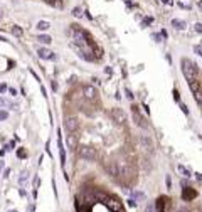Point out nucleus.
Wrapping results in <instances>:
<instances>
[{
  "instance_id": "33",
  "label": "nucleus",
  "mask_w": 202,
  "mask_h": 212,
  "mask_svg": "<svg viewBox=\"0 0 202 212\" xmlns=\"http://www.w3.org/2000/svg\"><path fill=\"white\" fill-rule=\"evenodd\" d=\"M194 51H195V54H199V56L202 57V49L199 47V45H195V47H194Z\"/></svg>"
},
{
  "instance_id": "5",
  "label": "nucleus",
  "mask_w": 202,
  "mask_h": 212,
  "mask_svg": "<svg viewBox=\"0 0 202 212\" xmlns=\"http://www.w3.org/2000/svg\"><path fill=\"white\" fill-rule=\"evenodd\" d=\"M111 116H113V120L118 125H125L126 123V113L121 110V108H113V110H111Z\"/></svg>"
},
{
  "instance_id": "49",
  "label": "nucleus",
  "mask_w": 202,
  "mask_h": 212,
  "mask_svg": "<svg viewBox=\"0 0 202 212\" xmlns=\"http://www.w3.org/2000/svg\"><path fill=\"white\" fill-rule=\"evenodd\" d=\"M200 111H202V105H200Z\"/></svg>"
},
{
  "instance_id": "11",
  "label": "nucleus",
  "mask_w": 202,
  "mask_h": 212,
  "mask_svg": "<svg viewBox=\"0 0 202 212\" xmlns=\"http://www.w3.org/2000/svg\"><path fill=\"white\" fill-rule=\"evenodd\" d=\"M57 147H59V157H61V165L66 163V150L63 145V138H61V131H59V138H57Z\"/></svg>"
},
{
  "instance_id": "44",
  "label": "nucleus",
  "mask_w": 202,
  "mask_h": 212,
  "mask_svg": "<svg viewBox=\"0 0 202 212\" xmlns=\"http://www.w3.org/2000/svg\"><path fill=\"white\" fill-rule=\"evenodd\" d=\"M2 170H3V162L0 160V172H2Z\"/></svg>"
},
{
  "instance_id": "21",
  "label": "nucleus",
  "mask_w": 202,
  "mask_h": 212,
  "mask_svg": "<svg viewBox=\"0 0 202 212\" xmlns=\"http://www.w3.org/2000/svg\"><path fill=\"white\" fill-rule=\"evenodd\" d=\"M179 172H182L185 177H192V172H190V168H185L184 165H179Z\"/></svg>"
},
{
  "instance_id": "48",
  "label": "nucleus",
  "mask_w": 202,
  "mask_h": 212,
  "mask_svg": "<svg viewBox=\"0 0 202 212\" xmlns=\"http://www.w3.org/2000/svg\"><path fill=\"white\" fill-rule=\"evenodd\" d=\"M9 212H17V210H15V209H14V210H9Z\"/></svg>"
},
{
  "instance_id": "1",
  "label": "nucleus",
  "mask_w": 202,
  "mask_h": 212,
  "mask_svg": "<svg viewBox=\"0 0 202 212\" xmlns=\"http://www.w3.org/2000/svg\"><path fill=\"white\" fill-rule=\"evenodd\" d=\"M180 64H182V73H184L185 79H187L189 82H190V81H194V79H197V73H199V69H197L195 62H192L190 59H187V57H184Z\"/></svg>"
},
{
  "instance_id": "14",
  "label": "nucleus",
  "mask_w": 202,
  "mask_h": 212,
  "mask_svg": "<svg viewBox=\"0 0 202 212\" xmlns=\"http://www.w3.org/2000/svg\"><path fill=\"white\" fill-rule=\"evenodd\" d=\"M172 27L177 29V31H184V29L187 27V26H185L184 20H180V19H174V20H172Z\"/></svg>"
},
{
  "instance_id": "26",
  "label": "nucleus",
  "mask_w": 202,
  "mask_h": 212,
  "mask_svg": "<svg viewBox=\"0 0 202 212\" xmlns=\"http://www.w3.org/2000/svg\"><path fill=\"white\" fill-rule=\"evenodd\" d=\"M194 27H195V32H197V34H202V24H200V22H197Z\"/></svg>"
},
{
  "instance_id": "13",
  "label": "nucleus",
  "mask_w": 202,
  "mask_h": 212,
  "mask_svg": "<svg viewBox=\"0 0 202 212\" xmlns=\"http://www.w3.org/2000/svg\"><path fill=\"white\" fill-rule=\"evenodd\" d=\"M140 141H142V145H143V148H145V150H148V148H153V143H152V140L150 138H147V135H142L140 136Z\"/></svg>"
},
{
  "instance_id": "9",
  "label": "nucleus",
  "mask_w": 202,
  "mask_h": 212,
  "mask_svg": "<svg viewBox=\"0 0 202 212\" xmlns=\"http://www.w3.org/2000/svg\"><path fill=\"white\" fill-rule=\"evenodd\" d=\"M167 204H168V197H165V195L158 197L157 202H155V210L157 212H165L167 210Z\"/></svg>"
},
{
  "instance_id": "28",
  "label": "nucleus",
  "mask_w": 202,
  "mask_h": 212,
  "mask_svg": "<svg viewBox=\"0 0 202 212\" xmlns=\"http://www.w3.org/2000/svg\"><path fill=\"white\" fill-rule=\"evenodd\" d=\"M126 204H128L130 207H137V200H135V199H128V200H126Z\"/></svg>"
},
{
  "instance_id": "8",
  "label": "nucleus",
  "mask_w": 202,
  "mask_h": 212,
  "mask_svg": "<svg viewBox=\"0 0 202 212\" xmlns=\"http://www.w3.org/2000/svg\"><path fill=\"white\" fill-rule=\"evenodd\" d=\"M195 197H197V190L190 189V187H184V190H182V199H184L185 202H190V200H194Z\"/></svg>"
},
{
  "instance_id": "25",
  "label": "nucleus",
  "mask_w": 202,
  "mask_h": 212,
  "mask_svg": "<svg viewBox=\"0 0 202 212\" xmlns=\"http://www.w3.org/2000/svg\"><path fill=\"white\" fill-rule=\"evenodd\" d=\"M17 157H19V158H26V157H27V152L24 150V148H19V150H17Z\"/></svg>"
},
{
  "instance_id": "50",
  "label": "nucleus",
  "mask_w": 202,
  "mask_h": 212,
  "mask_svg": "<svg viewBox=\"0 0 202 212\" xmlns=\"http://www.w3.org/2000/svg\"><path fill=\"white\" fill-rule=\"evenodd\" d=\"M199 212H202V209H200V210H199Z\"/></svg>"
},
{
  "instance_id": "18",
  "label": "nucleus",
  "mask_w": 202,
  "mask_h": 212,
  "mask_svg": "<svg viewBox=\"0 0 202 212\" xmlns=\"http://www.w3.org/2000/svg\"><path fill=\"white\" fill-rule=\"evenodd\" d=\"M12 34H14L15 37H22V34H24L22 27H19V26H12Z\"/></svg>"
},
{
  "instance_id": "39",
  "label": "nucleus",
  "mask_w": 202,
  "mask_h": 212,
  "mask_svg": "<svg viewBox=\"0 0 202 212\" xmlns=\"http://www.w3.org/2000/svg\"><path fill=\"white\" fill-rule=\"evenodd\" d=\"M9 91H10V94H12V96H15V94H17V91H15L14 88H9Z\"/></svg>"
},
{
  "instance_id": "31",
  "label": "nucleus",
  "mask_w": 202,
  "mask_h": 212,
  "mask_svg": "<svg viewBox=\"0 0 202 212\" xmlns=\"http://www.w3.org/2000/svg\"><path fill=\"white\" fill-rule=\"evenodd\" d=\"M7 116H9L7 111H0V120H7Z\"/></svg>"
},
{
  "instance_id": "46",
  "label": "nucleus",
  "mask_w": 202,
  "mask_h": 212,
  "mask_svg": "<svg viewBox=\"0 0 202 212\" xmlns=\"http://www.w3.org/2000/svg\"><path fill=\"white\" fill-rule=\"evenodd\" d=\"M162 2H165V3H170V2H172V0H162Z\"/></svg>"
},
{
  "instance_id": "29",
  "label": "nucleus",
  "mask_w": 202,
  "mask_h": 212,
  "mask_svg": "<svg viewBox=\"0 0 202 212\" xmlns=\"http://www.w3.org/2000/svg\"><path fill=\"white\" fill-rule=\"evenodd\" d=\"M179 103H180V101H179ZM180 110H182V111H184V115H189V108H187V106H185V105H184V103H180Z\"/></svg>"
},
{
  "instance_id": "32",
  "label": "nucleus",
  "mask_w": 202,
  "mask_h": 212,
  "mask_svg": "<svg viewBox=\"0 0 202 212\" xmlns=\"http://www.w3.org/2000/svg\"><path fill=\"white\" fill-rule=\"evenodd\" d=\"M125 93H126V98H130V99H133V94H131V91L128 88H125Z\"/></svg>"
},
{
  "instance_id": "41",
  "label": "nucleus",
  "mask_w": 202,
  "mask_h": 212,
  "mask_svg": "<svg viewBox=\"0 0 202 212\" xmlns=\"http://www.w3.org/2000/svg\"><path fill=\"white\" fill-rule=\"evenodd\" d=\"M194 175H195L197 180H202V173H194Z\"/></svg>"
},
{
  "instance_id": "12",
  "label": "nucleus",
  "mask_w": 202,
  "mask_h": 212,
  "mask_svg": "<svg viewBox=\"0 0 202 212\" xmlns=\"http://www.w3.org/2000/svg\"><path fill=\"white\" fill-rule=\"evenodd\" d=\"M68 148L69 150H74V148H78V136L71 133V135H68Z\"/></svg>"
},
{
  "instance_id": "15",
  "label": "nucleus",
  "mask_w": 202,
  "mask_h": 212,
  "mask_svg": "<svg viewBox=\"0 0 202 212\" xmlns=\"http://www.w3.org/2000/svg\"><path fill=\"white\" fill-rule=\"evenodd\" d=\"M189 88H190L192 93H197V91L200 89V81H199V79H194V81H190V82H189Z\"/></svg>"
},
{
  "instance_id": "6",
  "label": "nucleus",
  "mask_w": 202,
  "mask_h": 212,
  "mask_svg": "<svg viewBox=\"0 0 202 212\" xmlns=\"http://www.w3.org/2000/svg\"><path fill=\"white\" fill-rule=\"evenodd\" d=\"M78 126H79V121H78V118H74V116H68V118L64 120V128L69 133H74L78 130Z\"/></svg>"
},
{
  "instance_id": "2",
  "label": "nucleus",
  "mask_w": 202,
  "mask_h": 212,
  "mask_svg": "<svg viewBox=\"0 0 202 212\" xmlns=\"http://www.w3.org/2000/svg\"><path fill=\"white\" fill-rule=\"evenodd\" d=\"M78 155L83 160H89V162L98 158V152H96V148H93V147H79L78 148Z\"/></svg>"
},
{
  "instance_id": "42",
  "label": "nucleus",
  "mask_w": 202,
  "mask_h": 212,
  "mask_svg": "<svg viewBox=\"0 0 202 212\" xmlns=\"http://www.w3.org/2000/svg\"><path fill=\"white\" fill-rule=\"evenodd\" d=\"M105 73L108 74V76H111V68H106V69H105Z\"/></svg>"
},
{
  "instance_id": "37",
  "label": "nucleus",
  "mask_w": 202,
  "mask_h": 212,
  "mask_svg": "<svg viewBox=\"0 0 202 212\" xmlns=\"http://www.w3.org/2000/svg\"><path fill=\"white\" fill-rule=\"evenodd\" d=\"M145 212H157V210H155L153 205H147V210H145Z\"/></svg>"
},
{
  "instance_id": "10",
  "label": "nucleus",
  "mask_w": 202,
  "mask_h": 212,
  "mask_svg": "<svg viewBox=\"0 0 202 212\" xmlns=\"http://www.w3.org/2000/svg\"><path fill=\"white\" fill-rule=\"evenodd\" d=\"M37 54H39L40 59H49V61H54V59H56V54L51 52V51H49V49H46V47H40L39 51H37Z\"/></svg>"
},
{
  "instance_id": "7",
  "label": "nucleus",
  "mask_w": 202,
  "mask_h": 212,
  "mask_svg": "<svg viewBox=\"0 0 202 212\" xmlns=\"http://www.w3.org/2000/svg\"><path fill=\"white\" fill-rule=\"evenodd\" d=\"M83 94H84L86 99H89V101H94V99L98 98V91H96V88H94V86H91V84H86V86H84V88H83Z\"/></svg>"
},
{
  "instance_id": "22",
  "label": "nucleus",
  "mask_w": 202,
  "mask_h": 212,
  "mask_svg": "<svg viewBox=\"0 0 202 212\" xmlns=\"http://www.w3.org/2000/svg\"><path fill=\"white\" fill-rule=\"evenodd\" d=\"M27 180H29V173H27V172H22V173H20V177H19V184L24 185Z\"/></svg>"
},
{
  "instance_id": "16",
  "label": "nucleus",
  "mask_w": 202,
  "mask_h": 212,
  "mask_svg": "<svg viewBox=\"0 0 202 212\" xmlns=\"http://www.w3.org/2000/svg\"><path fill=\"white\" fill-rule=\"evenodd\" d=\"M51 27V24L47 22V20H40V22H37V29H39V31H47V29Z\"/></svg>"
},
{
  "instance_id": "36",
  "label": "nucleus",
  "mask_w": 202,
  "mask_h": 212,
  "mask_svg": "<svg viewBox=\"0 0 202 212\" xmlns=\"http://www.w3.org/2000/svg\"><path fill=\"white\" fill-rule=\"evenodd\" d=\"M7 89H9V88H7V84H0V93H5Z\"/></svg>"
},
{
  "instance_id": "34",
  "label": "nucleus",
  "mask_w": 202,
  "mask_h": 212,
  "mask_svg": "<svg viewBox=\"0 0 202 212\" xmlns=\"http://www.w3.org/2000/svg\"><path fill=\"white\" fill-rule=\"evenodd\" d=\"M14 147H15V143H14V141H10L9 147H5V150H7V152H9V150H14Z\"/></svg>"
},
{
  "instance_id": "23",
  "label": "nucleus",
  "mask_w": 202,
  "mask_h": 212,
  "mask_svg": "<svg viewBox=\"0 0 202 212\" xmlns=\"http://www.w3.org/2000/svg\"><path fill=\"white\" fill-rule=\"evenodd\" d=\"M73 15H74V17H78V19L83 17V10H81V7H74V9H73Z\"/></svg>"
},
{
  "instance_id": "38",
  "label": "nucleus",
  "mask_w": 202,
  "mask_h": 212,
  "mask_svg": "<svg viewBox=\"0 0 202 212\" xmlns=\"http://www.w3.org/2000/svg\"><path fill=\"white\" fill-rule=\"evenodd\" d=\"M35 210V205L34 204H31V205H29V209H27V212H34Z\"/></svg>"
},
{
  "instance_id": "45",
  "label": "nucleus",
  "mask_w": 202,
  "mask_h": 212,
  "mask_svg": "<svg viewBox=\"0 0 202 212\" xmlns=\"http://www.w3.org/2000/svg\"><path fill=\"white\" fill-rule=\"evenodd\" d=\"M0 40H2V42H7V39H5V37H2V35H0Z\"/></svg>"
},
{
  "instance_id": "24",
  "label": "nucleus",
  "mask_w": 202,
  "mask_h": 212,
  "mask_svg": "<svg viewBox=\"0 0 202 212\" xmlns=\"http://www.w3.org/2000/svg\"><path fill=\"white\" fill-rule=\"evenodd\" d=\"M0 106H12V108L15 110V105H12V103H9L7 99H3L2 96H0Z\"/></svg>"
},
{
  "instance_id": "17",
  "label": "nucleus",
  "mask_w": 202,
  "mask_h": 212,
  "mask_svg": "<svg viewBox=\"0 0 202 212\" xmlns=\"http://www.w3.org/2000/svg\"><path fill=\"white\" fill-rule=\"evenodd\" d=\"M44 2L52 5V7H56V9H63V2H61V0H44Z\"/></svg>"
},
{
  "instance_id": "40",
  "label": "nucleus",
  "mask_w": 202,
  "mask_h": 212,
  "mask_svg": "<svg viewBox=\"0 0 202 212\" xmlns=\"http://www.w3.org/2000/svg\"><path fill=\"white\" fill-rule=\"evenodd\" d=\"M152 37H153V39L157 40V42H160V35H158V34H153V35H152Z\"/></svg>"
},
{
  "instance_id": "19",
  "label": "nucleus",
  "mask_w": 202,
  "mask_h": 212,
  "mask_svg": "<svg viewBox=\"0 0 202 212\" xmlns=\"http://www.w3.org/2000/svg\"><path fill=\"white\" fill-rule=\"evenodd\" d=\"M91 49H93V52H96V57H98V59H100V57H103V49H101L98 44H93Z\"/></svg>"
},
{
  "instance_id": "20",
  "label": "nucleus",
  "mask_w": 202,
  "mask_h": 212,
  "mask_svg": "<svg viewBox=\"0 0 202 212\" xmlns=\"http://www.w3.org/2000/svg\"><path fill=\"white\" fill-rule=\"evenodd\" d=\"M37 40H39L40 44H51V42H52V39H51V37H49V35H44V34L37 37Z\"/></svg>"
},
{
  "instance_id": "52",
  "label": "nucleus",
  "mask_w": 202,
  "mask_h": 212,
  "mask_svg": "<svg viewBox=\"0 0 202 212\" xmlns=\"http://www.w3.org/2000/svg\"><path fill=\"white\" fill-rule=\"evenodd\" d=\"M182 212H184V210H182Z\"/></svg>"
},
{
  "instance_id": "43",
  "label": "nucleus",
  "mask_w": 202,
  "mask_h": 212,
  "mask_svg": "<svg viewBox=\"0 0 202 212\" xmlns=\"http://www.w3.org/2000/svg\"><path fill=\"white\" fill-rule=\"evenodd\" d=\"M52 89H54V91L57 89V82L56 81H52Z\"/></svg>"
},
{
  "instance_id": "35",
  "label": "nucleus",
  "mask_w": 202,
  "mask_h": 212,
  "mask_svg": "<svg viewBox=\"0 0 202 212\" xmlns=\"http://www.w3.org/2000/svg\"><path fill=\"white\" fill-rule=\"evenodd\" d=\"M165 184H167V187H168V189H170V187H172V180H170V177H168V175H167V178H165Z\"/></svg>"
},
{
  "instance_id": "51",
  "label": "nucleus",
  "mask_w": 202,
  "mask_h": 212,
  "mask_svg": "<svg viewBox=\"0 0 202 212\" xmlns=\"http://www.w3.org/2000/svg\"><path fill=\"white\" fill-rule=\"evenodd\" d=\"M120 212H123V210H120Z\"/></svg>"
},
{
  "instance_id": "30",
  "label": "nucleus",
  "mask_w": 202,
  "mask_h": 212,
  "mask_svg": "<svg viewBox=\"0 0 202 212\" xmlns=\"http://www.w3.org/2000/svg\"><path fill=\"white\" fill-rule=\"evenodd\" d=\"M172 94H174V99H175L177 103H179V101H180V94H179V91L174 89V93H172Z\"/></svg>"
},
{
  "instance_id": "4",
  "label": "nucleus",
  "mask_w": 202,
  "mask_h": 212,
  "mask_svg": "<svg viewBox=\"0 0 202 212\" xmlns=\"http://www.w3.org/2000/svg\"><path fill=\"white\" fill-rule=\"evenodd\" d=\"M131 113H133V120H135V123L138 125L140 128H148V123L145 121V118L142 116V113H140V110H138V106H131Z\"/></svg>"
},
{
  "instance_id": "27",
  "label": "nucleus",
  "mask_w": 202,
  "mask_h": 212,
  "mask_svg": "<svg viewBox=\"0 0 202 212\" xmlns=\"http://www.w3.org/2000/svg\"><path fill=\"white\" fill-rule=\"evenodd\" d=\"M131 195H133L135 200H137V199H143V194L142 192H131Z\"/></svg>"
},
{
  "instance_id": "47",
  "label": "nucleus",
  "mask_w": 202,
  "mask_h": 212,
  "mask_svg": "<svg viewBox=\"0 0 202 212\" xmlns=\"http://www.w3.org/2000/svg\"><path fill=\"white\" fill-rule=\"evenodd\" d=\"M199 7H200V9H202V0H200V2H199Z\"/></svg>"
},
{
  "instance_id": "3",
  "label": "nucleus",
  "mask_w": 202,
  "mask_h": 212,
  "mask_svg": "<svg viewBox=\"0 0 202 212\" xmlns=\"http://www.w3.org/2000/svg\"><path fill=\"white\" fill-rule=\"evenodd\" d=\"M103 204H105V205L108 207L111 212H120V210H123L121 202H120L116 197H105V199H103Z\"/></svg>"
}]
</instances>
